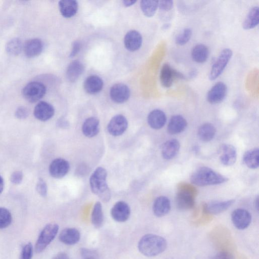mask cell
Instances as JSON below:
<instances>
[{
  "instance_id": "cell-1",
  "label": "cell",
  "mask_w": 259,
  "mask_h": 259,
  "mask_svg": "<svg viewBox=\"0 0 259 259\" xmlns=\"http://www.w3.org/2000/svg\"><path fill=\"white\" fill-rule=\"evenodd\" d=\"M167 242L164 238L153 234L143 236L138 245L139 251L149 257L160 254L165 250Z\"/></svg>"
},
{
  "instance_id": "cell-2",
  "label": "cell",
  "mask_w": 259,
  "mask_h": 259,
  "mask_svg": "<svg viewBox=\"0 0 259 259\" xmlns=\"http://www.w3.org/2000/svg\"><path fill=\"white\" fill-rule=\"evenodd\" d=\"M107 171L102 167H97L90 178V184L92 192L104 202L109 201L111 192L107 184Z\"/></svg>"
},
{
  "instance_id": "cell-3",
  "label": "cell",
  "mask_w": 259,
  "mask_h": 259,
  "mask_svg": "<svg viewBox=\"0 0 259 259\" xmlns=\"http://www.w3.org/2000/svg\"><path fill=\"white\" fill-rule=\"evenodd\" d=\"M228 178L206 166L196 169L191 175V183L198 186H206L224 183Z\"/></svg>"
},
{
  "instance_id": "cell-4",
  "label": "cell",
  "mask_w": 259,
  "mask_h": 259,
  "mask_svg": "<svg viewBox=\"0 0 259 259\" xmlns=\"http://www.w3.org/2000/svg\"><path fill=\"white\" fill-rule=\"evenodd\" d=\"M59 226L55 223L46 225L41 231L36 242L34 250L36 253L43 251L56 236Z\"/></svg>"
},
{
  "instance_id": "cell-5",
  "label": "cell",
  "mask_w": 259,
  "mask_h": 259,
  "mask_svg": "<svg viewBox=\"0 0 259 259\" xmlns=\"http://www.w3.org/2000/svg\"><path fill=\"white\" fill-rule=\"evenodd\" d=\"M46 93V88L41 82L32 81L27 83L22 89L24 98L30 103H35L41 99Z\"/></svg>"
},
{
  "instance_id": "cell-6",
  "label": "cell",
  "mask_w": 259,
  "mask_h": 259,
  "mask_svg": "<svg viewBox=\"0 0 259 259\" xmlns=\"http://www.w3.org/2000/svg\"><path fill=\"white\" fill-rule=\"evenodd\" d=\"M232 55V51L229 49H225L221 52L209 72L208 77L210 80H215L223 73Z\"/></svg>"
},
{
  "instance_id": "cell-7",
  "label": "cell",
  "mask_w": 259,
  "mask_h": 259,
  "mask_svg": "<svg viewBox=\"0 0 259 259\" xmlns=\"http://www.w3.org/2000/svg\"><path fill=\"white\" fill-rule=\"evenodd\" d=\"M188 186L183 187L176 195V204L180 209L187 210L193 208L195 205L194 194Z\"/></svg>"
},
{
  "instance_id": "cell-8",
  "label": "cell",
  "mask_w": 259,
  "mask_h": 259,
  "mask_svg": "<svg viewBox=\"0 0 259 259\" xmlns=\"http://www.w3.org/2000/svg\"><path fill=\"white\" fill-rule=\"evenodd\" d=\"M184 78L183 74L172 68L168 64H163L161 69L160 80L161 85L164 88L170 87L176 79Z\"/></svg>"
},
{
  "instance_id": "cell-9",
  "label": "cell",
  "mask_w": 259,
  "mask_h": 259,
  "mask_svg": "<svg viewBox=\"0 0 259 259\" xmlns=\"http://www.w3.org/2000/svg\"><path fill=\"white\" fill-rule=\"evenodd\" d=\"M128 122L122 115L118 114L113 116L110 120L107 129L109 134L113 136L122 135L126 130Z\"/></svg>"
},
{
  "instance_id": "cell-10",
  "label": "cell",
  "mask_w": 259,
  "mask_h": 259,
  "mask_svg": "<svg viewBox=\"0 0 259 259\" xmlns=\"http://www.w3.org/2000/svg\"><path fill=\"white\" fill-rule=\"evenodd\" d=\"M70 168L69 162L65 159L58 158L54 159L50 164L49 170L50 175L56 179L64 177Z\"/></svg>"
},
{
  "instance_id": "cell-11",
  "label": "cell",
  "mask_w": 259,
  "mask_h": 259,
  "mask_svg": "<svg viewBox=\"0 0 259 259\" xmlns=\"http://www.w3.org/2000/svg\"><path fill=\"white\" fill-rule=\"evenodd\" d=\"M232 221L234 226L239 230L247 228L251 221V215L246 210L238 208L234 210L231 215Z\"/></svg>"
},
{
  "instance_id": "cell-12",
  "label": "cell",
  "mask_w": 259,
  "mask_h": 259,
  "mask_svg": "<svg viewBox=\"0 0 259 259\" xmlns=\"http://www.w3.org/2000/svg\"><path fill=\"white\" fill-rule=\"evenodd\" d=\"M112 219L117 222L126 221L131 214V209L125 202L119 201L115 203L110 211Z\"/></svg>"
},
{
  "instance_id": "cell-13",
  "label": "cell",
  "mask_w": 259,
  "mask_h": 259,
  "mask_svg": "<svg viewBox=\"0 0 259 259\" xmlns=\"http://www.w3.org/2000/svg\"><path fill=\"white\" fill-rule=\"evenodd\" d=\"M227 88L223 82H218L208 91L207 99L209 103L214 104L222 102L227 94Z\"/></svg>"
},
{
  "instance_id": "cell-14",
  "label": "cell",
  "mask_w": 259,
  "mask_h": 259,
  "mask_svg": "<svg viewBox=\"0 0 259 259\" xmlns=\"http://www.w3.org/2000/svg\"><path fill=\"white\" fill-rule=\"evenodd\" d=\"M110 96L113 101L117 103L126 102L130 96L128 87L123 83L114 84L110 89Z\"/></svg>"
},
{
  "instance_id": "cell-15",
  "label": "cell",
  "mask_w": 259,
  "mask_h": 259,
  "mask_svg": "<svg viewBox=\"0 0 259 259\" xmlns=\"http://www.w3.org/2000/svg\"><path fill=\"white\" fill-rule=\"evenodd\" d=\"M55 113L53 106L45 102H39L34 109V116L39 120L45 121L51 119Z\"/></svg>"
},
{
  "instance_id": "cell-16",
  "label": "cell",
  "mask_w": 259,
  "mask_h": 259,
  "mask_svg": "<svg viewBox=\"0 0 259 259\" xmlns=\"http://www.w3.org/2000/svg\"><path fill=\"white\" fill-rule=\"evenodd\" d=\"M220 159L226 166L233 165L236 160L237 152L235 148L230 144L222 145L219 150Z\"/></svg>"
},
{
  "instance_id": "cell-17",
  "label": "cell",
  "mask_w": 259,
  "mask_h": 259,
  "mask_svg": "<svg viewBox=\"0 0 259 259\" xmlns=\"http://www.w3.org/2000/svg\"><path fill=\"white\" fill-rule=\"evenodd\" d=\"M43 42L37 38L27 40L23 45V49L25 56L29 58L38 56L42 51Z\"/></svg>"
},
{
  "instance_id": "cell-18",
  "label": "cell",
  "mask_w": 259,
  "mask_h": 259,
  "mask_svg": "<svg viewBox=\"0 0 259 259\" xmlns=\"http://www.w3.org/2000/svg\"><path fill=\"white\" fill-rule=\"evenodd\" d=\"M124 44L127 50L134 52L139 50L142 44V36L136 30H131L126 33L124 38Z\"/></svg>"
},
{
  "instance_id": "cell-19",
  "label": "cell",
  "mask_w": 259,
  "mask_h": 259,
  "mask_svg": "<svg viewBox=\"0 0 259 259\" xmlns=\"http://www.w3.org/2000/svg\"><path fill=\"white\" fill-rule=\"evenodd\" d=\"M79 231L75 228H67L60 233L59 239L62 243L68 245L77 243L80 240Z\"/></svg>"
},
{
  "instance_id": "cell-20",
  "label": "cell",
  "mask_w": 259,
  "mask_h": 259,
  "mask_svg": "<svg viewBox=\"0 0 259 259\" xmlns=\"http://www.w3.org/2000/svg\"><path fill=\"white\" fill-rule=\"evenodd\" d=\"M166 117L163 111L155 109L148 114L147 121L149 126L155 130L162 128L166 122Z\"/></svg>"
},
{
  "instance_id": "cell-21",
  "label": "cell",
  "mask_w": 259,
  "mask_h": 259,
  "mask_svg": "<svg viewBox=\"0 0 259 259\" xmlns=\"http://www.w3.org/2000/svg\"><path fill=\"white\" fill-rule=\"evenodd\" d=\"M152 209L156 216L158 217L164 216L170 209V200L165 196H159L154 200Z\"/></svg>"
},
{
  "instance_id": "cell-22",
  "label": "cell",
  "mask_w": 259,
  "mask_h": 259,
  "mask_svg": "<svg viewBox=\"0 0 259 259\" xmlns=\"http://www.w3.org/2000/svg\"><path fill=\"white\" fill-rule=\"evenodd\" d=\"M100 122L95 117H90L85 120L82 125V132L83 135L88 138L96 136L99 132Z\"/></svg>"
},
{
  "instance_id": "cell-23",
  "label": "cell",
  "mask_w": 259,
  "mask_h": 259,
  "mask_svg": "<svg viewBox=\"0 0 259 259\" xmlns=\"http://www.w3.org/2000/svg\"><path fill=\"white\" fill-rule=\"evenodd\" d=\"M180 148V143L176 139L168 140L162 146L161 155L165 159H172L179 152Z\"/></svg>"
},
{
  "instance_id": "cell-24",
  "label": "cell",
  "mask_w": 259,
  "mask_h": 259,
  "mask_svg": "<svg viewBox=\"0 0 259 259\" xmlns=\"http://www.w3.org/2000/svg\"><path fill=\"white\" fill-rule=\"evenodd\" d=\"M186 119L180 115L172 116L167 126V132L169 134L175 135L184 131L187 127Z\"/></svg>"
},
{
  "instance_id": "cell-25",
  "label": "cell",
  "mask_w": 259,
  "mask_h": 259,
  "mask_svg": "<svg viewBox=\"0 0 259 259\" xmlns=\"http://www.w3.org/2000/svg\"><path fill=\"white\" fill-rule=\"evenodd\" d=\"M83 87L87 93L95 94L100 92L103 87L102 79L97 75H91L86 78Z\"/></svg>"
},
{
  "instance_id": "cell-26",
  "label": "cell",
  "mask_w": 259,
  "mask_h": 259,
  "mask_svg": "<svg viewBox=\"0 0 259 259\" xmlns=\"http://www.w3.org/2000/svg\"><path fill=\"white\" fill-rule=\"evenodd\" d=\"M234 200L211 201L205 204L204 209L209 213L218 214L227 210L234 203Z\"/></svg>"
},
{
  "instance_id": "cell-27",
  "label": "cell",
  "mask_w": 259,
  "mask_h": 259,
  "mask_svg": "<svg viewBox=\"0 0 259 259\" xmlns=\"http://www.w3.org/2000/svg\"><path fill=\"white\" fill-rule=\"evenodd\" d=\"M59 8L64 17L70 18L76 14L78 10V4L74 0H62L59 2Z\"/></svg>"
},
{
  "instance_id": "cell-28",
  "label": "cell",
  "mask_w": 259,
  "mask_h": 259,
  "mask_svg": "<svg viewBox=\"0 0 259 259\" xmlns=\"http://www.w3.org/2000/svg\"><path fill=\"white\" fill-rule=\"evenodd\" d=\"M84 70L83 64L77 60L73 61L68 65L66 72L67 79L70 82L77 80Z\"/></svg>"
},
{
  "instance_id": "cell-29",
  "label": "cell",
  "mask_w": 259,
  "mask_h": 259,
  "mask_svg": "<svg viewBox=\"0 0 259 259\" xmlns=\"http://www.w3.org/2000/svg\"><path fill=\"white\" fill-rule=\"evenodd\" d=\"M209 55L208 48L205 45L201 44L195 45L191 52L192 59L198 63H203L206 62Z\"/></svg>"
},
{
  "instance_id": "cell-30",
  "label": "cell",
  "mask_w": 259,
  "mask_h": 259,
  "mask_svg": "<svg viewBox=\"0 0 259 259\" xmlns=\"http://www.w3.org/2000/svg\"><path fill=\"white\" fill-rule=\"evenodd\" d=\"M259 22L258 7L254 6L251 8L248 12L242 27L244 29L249 30L256 27Z\"/></svg>"
},
{
  "instance_id": "cell-31",
  "label": "cell",
  "mask_w": 259,
  "mask_h": 259,
  "mask_svg": "<svg viewBox=\"0 0 259 259\" xmlns=\"http://www.w3.org/2000/svg\"><path fill=\"white\" fill-rule=\"evenodd\" d=\"M244 164L250 168H256L259 164V150L254 148L246 151L243 155Z\"/></svg>"
},
{
  "instance_id": "cell-32",
  "label": "cell",
  "mask_w": 259,
  "mask_h": 259,
  "mask_svg": "<svg viewBox=\"0 0 259 259\" xmlns=\"http://www.w3.org/2000/svg\"><path fill=\"white\" fill-rule=\"evenodd\" d=\"M216 132L215 127L210 123L201 125L198 130V136L202 141L208 142L211 140Z\"/></svg>"
},
{
  "instance_id": "cell-33",
  "label": "cell",
  "mask_w": 259,
  "mask_h": 259,
  "mask_svg": "<svg viewBox=\"0 0 259 259\" xmlns=\"http://www.w3.org/2000/svg\"><path fill=\"white\" fill-rule=\"evenodd\" d=\"M91 222L93 226L97 228L101 227L104 222V215L102 204L97 202L94 206L92 214Z\"/></svg>"
},
{
  "instance_id": "cell-34",
  "label": "cell",
  "mask_w": 259,
  "mask_h": 259,
  "mask_svg": "<svg viewBox=\"0 0 259 259\" xmlns=\"http://www.w3.org/2000/svg\"><path fill=\"white\" fill-rule=\"evenodd\" d=\"M23 47L21 39L15 37L8 41L6 45V50L7 52L11 55L18 56L21 53Z\"/></svg>"
},
{
  "instance_id": "cell-35",
  "label": "cell",
  "mask_w": 259,
  "mask_h": 259,
  "mask_svg": "<svg viewBox=\"0 0 259 259\" xmlns=\"http://www.w3.org/2000/svg\"><path fill=\"white\" fill-rule=\"evenodd\" d=\"M158 6V1L143 0L140 7L143 14L148 17H152L155 13Z\"/></svg>"
},
{
  "instance_id": "cell-36",
  "label": "cell",
  "mask_w": 259,
  "mask_h": 259,
  "mask_svg": "<svg viewBox=\"0 0 259 259\" xmlns=\"http://www.w3.org/2000/svg\"><path fill=\"white\" fill-rule=\"evenodd\" d=\"M12 217L10 211L6 208L0 207V229H4L11 224Z\"/></svg>"
},
{
  "instance_id": "cell-37",
  "label": "cell",
  "mask_w": 259,
  "mask_h": 259,
  "mask_svg": "<svg viewBox=\"0 0 259 259\" xmlns=\"http://www.w3.org/2000/svg\"><path fill=\"white\" fill-rule=\"evenodd\" d=\"M192 31L190 28H185L182 32L177 35L175 39L176 43L180 46L184 45L190 40Z\"/></svg>"
},
{
  "instance_id": "cell-38",
  "label": "cell",
  "mask_w": 259,
  "mask_h": 259,
  "mask_svg": "<svg viewBox=\"0 0 259 259\" xmlns=\"http://www.w3.org/2000/svg\"><path fill=\"white\" fill-rule=\"evenodd\" d=\"M32 254V245L30 242H28L22 247L20 254V259H31Z\"/></svg>"
},
{
  "instance_id": "cell-39",
  "label": "cell",
  "mask_w": 259,
  "mask_h": 259,
  "mask_svg": "<svg viewBox=\"0 0 259 259\" xmlns=\"http://www.w3.org/2000/svg\"><path fill=\"white\" fill-rule=\"evenodd\" d=\"M36 189L37 193L42 197L47 195L48 187L46 182L41 178H39L36 185Z\"/></svg>"
},
{
  "instance_id": "cell-40",
  "label": "cell",
  "mask_w": 259,
  "mask_h": 259,
  "mask_svg": "<svg viewBox=\"0 0 259 259\" xmlns=\"http://www.w3.org/2000/svg\"><path fill=\"white\" fill-rule=\"evenodd\" d=\"M80 254L81 259H98L96 252L89 249L82 248Z\"/></svg>"
},
{
  "instance_id": "cell-41",
  "label": "cell",
  "mask_w": 259,
  "mask_h": 259,
  "mask_svg": "<svg viewBox=\"0 0 259 259\" xmlns=\"http://www.w3.org/2000/svg\"><path fill=\"white\" fill-rule=\"evenodd\" d=\"M29 115V111L27 108L20 106L17 108L15 112V117L19 119H24Z\"/></svg>"
},
{
  "instance_id": "cell-42",
  "label": "cell",
  "mask_w": 259,
  "mask_h": 259,
  "mask_svg": "<svg viewBox=\"0 0 259 259\" xmlns=\"http://www.w3.org/2000/svg\"><path fill=\"white\" fill-rule=\"evenodd\" d=\"M23 175L21 171H16L13 172L10 177L11 182L14 184H20L23 180Z\"/></svg>"
},
{
  "instance_id": "cell-43",
  "label": "cell",
  "mask_w": 259,
  "mask_h": 259,
  "mask_svg": "<svg viewBox=\"0 0 259 259\" xmlns=\"http://www.w3.org/2000/svg\"><path fill=\"white\" fill-rule=\"evenodd\" d=\"M158 8L164 11H169L173 7V1H158Z\"/></svg>"
},
{
  "instance_id": "cell-44",
  "label": "cell",
  "mask_w": 259,
  "mask_h": 259,
  "mask_svg": "<svg viewBox=\"0 0 259 259\" xmlns=\"http://www.w3.org/2000/svg\"><path fill=\"white\" fill-rule=\"evenodd\" d=\"M213 259H234V258L230 253L226 251H222L217 253Z\"/></svg>"
},
{
  "instance_id": "cell-45",
  "label": "cell",
  "mask_w": 259,
  "mask_h": 259,
  "mask_svg": "<svg viewBox=\"0 0 259 259\" xmlns=\"http://www.w3.org/2000/svg\"><path fill=\"white\" fill-rule=\"evenodd\" d=\"M80 48H81L80 43L78 41H74L73 44L72 50L71 52L70 53L69 57L72 58V57H73L74 56H75L80 51Z\"/></svg>"
},
{
  "instance_id": "cell-46",
  "label": "cell",
  "mask_w": 259,
  "mask_h": 259,
  "mask_svg": "<svg viewBox=\"0 0 259 259\" xmlns=\"http://www.w3.org/2000/svg\"><path fill=\"white\" fill-rule=\"evenodd\" d=\"M57 124L61 128H66L69 126L68 121L63 118L58 119Z\"/></svg>"
},
{
  "instance_id": "cell-47",
  "label": "cell",
  "mask_w": 259,
  "mask_h": 259,
  "mask_svg": "<svg viewBox=\"0 0 259 259\" xmlns=\"http://www.w3.org/2000/svg\"><path fill=\"white\" fill-rule=\"evenodd\" d=\"M52 259H70V258L66 253L60 252L54 256Z\"/></svg>"
},
{
  "instance_id": "cell-48",
  "label": "cell",
  "mask_w": 259,
  "mask_h": 259,
  "mask_svg": "<svg viewBox=\"0 0 259 259\" xmlns=\"http://www.w3.org/2000/svg\"><path fill=\"white\" fill-rule=\"evenodd\" d=\"M136 2V1H123L122 3L125 7H129L134 4Z\"/></svg>"
},
{
  "instance_id": "cell-49",
  "label": "cell",
  "mask_w": 259,
  "mask_h": 259,
  "mask_svg": "<svg viewBox=\"0 0 259 259\" xmlns=\"http://www.w3.org/2000/svg\"><path fill=\"white\" fill-rule=\"evenodd\" d=\"M4 187V179L1 176H0V194L3 191Z\"/></svg>"
}]
</instances>
